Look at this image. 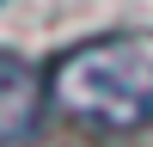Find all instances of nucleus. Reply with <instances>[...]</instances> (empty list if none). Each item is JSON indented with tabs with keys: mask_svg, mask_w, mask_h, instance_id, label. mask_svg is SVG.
<instances>
[{
	"mask_svg": "<svg viewBox=\"0 0 153 147\" xmlns=\"http://www.w3.org/2000/svg\"><path fill=\"white\" fill-rule=\"evenodd\" d=\"M49 98L92 129H147L153 122V49L135 37H98L49 74Z\"/></svg>",
	"mask_w": 153,
	"mask_h": 147,
	"instance_id": "nucleus-1",
	"label": "nucleus"
},
{
	"mask_svg": "<svg viewBox=\"0 0 153 147\" xmlns=\"http://www.w3.org/2000/svg\"><path fill=\"white\" fill-rule=\"evenodd\" d=\"M43 122V80L31 61H19L12 49H0V147H19Z\"/></svg>",
	"mask_w": 153,
	"mask_h": 147,
	"instance_id": "nucleus-2",
	"label": "nucleus"
}]
</instances>
